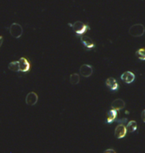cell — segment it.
I'll list each match as a JSON object with an SVG mask.
<instances>
[{"mask_svg": "<svg viewBox=\"0 0 145 153\" xmlns=\"http://www.w3.org/2000/svg\"><path fill=\"white\" fill-rule=\"evenodd\" d=\"M8 67L12 71H15V72L21 71V70H20V61H12L9 64Z\"/></svg>", "mask_w": 145, "mask_h": 153, "instance_id": "5bb4252c", "label": "cell"}, {"mask_svg": "<svg viewBox=\"0 0 145 153\" xmlns=\"http://www.w3.org/2000/svg\"><path fill=\"white\" fill-rule=\"evenodd\" d=\"M105 153H110V152L115 153V152H116V151H115V150H113V149H108V150L105 151Z\"/></svg>", "mask_w": 145, "mask_h": 153, "instance_id": "e0dca14e", "label": "cell"}, {"mask_svg": "<svg viewBox=\"0 0 145 153\" xmlns=\"http://www.w3.org/2000/svg\"><path fill=\"white\" fill-rule=\"evenodd\" d=\"M122 80L126 83H132L135 80V74L132 71H125L121 76Z\"/></svg>", "mask_w": 145, "mask_h": 153, "instance_id": "ba28073f", "label": "cell"}, {"mask_svg": "<svg viewBox=\"0 0 145 153\" xmlns=\"http://www.w3.org/2000/svg\"><path fill=\"white\" fill-rule=\"evenodd\" d=\"M70 26H72V28L74 30L76 34L78 35H81L83 33H85V32L87 31V29H89V27L87 26V25L81 22V21H75V23H73L72 25L70 24Z\"/></svg>", "mask_w": 145, "mask_h": 153, "instance_id": "3957f363", "label": "cell"}, {"mask_svg": "<svg viewBox=\"0 0 145 153\" xmlns=\"http://www.w3.org/2000/svg\"><path fill=\"white\" fill-rule=\"evenodd\" d=\"M20 70L22 72H27L31 69V63L25 57H21L20 59Z\"/></svg>", "mask_w": 145, "mask_h": 153, "instance_id": "8992f818", "label": "cell"}, {"mask_svg": "<svg viewBox=\"0 0 145 153\" xmlns=\"http://www.w3.org/2000/svg\"><path fill=\"white\" fill-rule=\"evenodd\" d=\"M127 132V126H125L123 124H119L116 126L115 130V135L117 139H122L124 138Z\"/></svg>", "mask_w": 145, "mask_h": 153, "instance_id": "277c9868", "label": "cell"}, {"mask_svg": "<svg viewBox=\"0 0 145 153\" xmlns=\"http://www.w3.org/2000/svg\"><path fill=\"white\" fill-rule=\"evenodd\" d=\"M80 82V75L77 73H73L70 76V82L72 85H76Z\"/></svg>", "mask_w": 145, "mask_h": 153, "instance_id": "9a60e30c", "label": "cell"}, {"mask_svg": "<svg viewBox=\"0 0 145 153\" xmlns=\"http://www.w3.org/2000/svg\"><path fill=\"white\" fill-rule=\"evenodd\" d=\"M118 115V111L115 109H111L110 112L107 113V118H106V122L108 124H112L117 118Z\"/></svg>", "mask_w": 145, "mask_h": 153, "instance_id": "7c38bea8", "label": "cell"}, {"mask_svg": "<svg viewBox=\"0 0 145 153\" xmlns=\"http://www.w3.org/2000/svg\"><path fill=\"white\" fill-rule=\"evenodd\" d=\"M10 32L15 38H20L23 33V28L20 24L13 23L10 27Z\"/></svg>", "mask_w": 145, "mask_h": 153, "instance_id": "7a4b0ae2", "label": "cell"}, {"mask_svg": "<svg viewBox=\"0 0 145 153\" xmlns=\"http://www.w3.org/2000/svg\"><path fill=\"white\" fill-rule=\"evenodd\" d=\"M106 86L108 88L111 89L112 91H115V90H117L118 88H119V83L116 81V79H115L114 77H109L107 80H106Z\"/></svg>", "mask_w": 145, "mask_h": 153, "instance_id": "9c48e42d", "label": "cell"}, {"mask_svg": "<svg viewBox=\"0 0 145 153\" xmlns=\"http://www.w3.org/2000/svg\"><path fill=\"white\" fill-rule=\"evenodd\" d=\"M80 74L84 77H88L93 74V67L90 65H82L80 67Z\"/></svg>", "mask_w": 145, "mask_h": 153, "instance_id": "52a82bcc", "label": "cell"}, {"mask_svg": "<svg viewBox=\"0 0 145 153\" xmlns=\"http://www.w3.org/2000/svg\"><path fill=\"white\" fill-rule=\"evenodd\" d=\"M127 129L128 132H130V133H133V132H135L136 130L138 129V124H137V122H136V121H133V120L130 121V122L127 124Z\"/></svg>", "mask_w": 145, "mask_h": 153, "instance_id": "4fadbf2b", "label": "cell"}, {"mask_svg": "<svg viewBox=\"0 0 145 153\" xmlns=\"http://www.w3.org/2000/svg\"><path fill=\"white\" fill-rule=\"evenodd\" d=\"M81 43H83V45L85 46V47L87 48V49H93L94 47V43L93 41L88 37V36H81Z\"/></svg>", "mask_w": 145, "mask_h": 153, "instance_id": "8fae6325", "label": "cell"}, {"mask_svg": "<svg viewBox=\"0 0 145 153\" xmlns=\"http://www.w3.org/2000/svg\"><path fill=\"white\" fill-rule=\"evenodd\" d=\"M125 106H126V103L122 99H116L111 103V108L117 111H120L123 108H125Z\"/></svg>", "mask_w": 145, "mask_h": 153, "instance_id": "30bf717a", "label": "cell"}, {"mask_svg": "<svg viewBox=\"0 0 145 153\" xmlns=\"http://www.w3.org/2000/svg\"><path fill=\"white\" fill-rule=\"evenodd\" d=\"M38 100V96L35 92H31L26 97V103L30 106H35Z\"/></svg>", "mask_w": 145, "mask_h": 153, "instance_id": "5b68a950", "label": "cell"}, {"mask_svg": "<svg viewBox=\"0 0 145 153\" xmlns=\"http://www.w3.org/2000/svg\"><path fill=\"white\" fill-rule=\"evenodd\" d=\"M0 39H1V44H0V45H2V43H3V37H1Z\"/></svg>", "mask_w": 145, "mask_h": 153, "instance_id": "d6986e66", "label": "cell"}, {"mask_svg": "<svg viewBox=\"0 0 145 153\" xmlns=\"http://www.w3.org/2000/svg\"><path fill=\"white\" fill-rule=\"evenodd\" d=\"M136 56L141 60H145V49L144 48H141L137 52H136Z\"/></svg>", "mask_w": 145, "mask_h": 153, "instance_id": "2e32d148", "label": "cell"}, {"mask_svg": "<svg viewBox=\"0 0 145 153\" xmlns=\"http://www.w3.org/2000/svg\"><path fill=\"white\" fill-rule=\"evenodd\" d=\"M142 119H143V121L145 123V109L142 112Z\"/></svg>", "mask_w": 145, "mask_h": 153, "instance_id": "ac0fdd59", "label": "cell"}, {"mask_svg": "<svg viewBox=\"0 0 145 153\" xmlns=\"http://www.w3.org/2000/svg\"><path fill=\"white\" fill-rule=\"evenodd\" d=\"M145 27L142 24H135L129 28V34L134 38H139L144 34Z\"/></svg>", "mask_w": 145, "mask_h": 153, "instance_id": "6da1fadb", "label": "cell"}]
</instances>
